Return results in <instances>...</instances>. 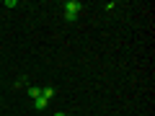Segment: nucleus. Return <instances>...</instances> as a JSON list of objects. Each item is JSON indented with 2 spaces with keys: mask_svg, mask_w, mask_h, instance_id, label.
<instances>
[{
  "mask_svg": "<svg viewBox=\"0 0 155 116\" xmlns=\"http://www.w3.org/2000/svg\"><path fill=\"white\" fill-rule=\"evenodd\" d=\"M80 11H83V3L80 0H67L65 3V16H78Z\"/></svg>",
  "mask_w": 155,
  "mask_h": 116,
  "instance_id": "f257e3e1",
  "label": "nucleus"
},
{
  "mask_svg": "<svg viewBox=\"0 0 155 116\" xmlns=\"http://www.w3.org/2000/svg\"><path fill=\"white\" fill-rule=\"evenodd\" d=\"M41 98H44L47 103H49V101L54 98V88H41Z\"/></svg>",
  "mask_w": 155,
  "mask_h": 116,
  "instance_id": "f03ea898",
  "label": "nucleus"
},
{
  "mask_svg": "<svg viewBox=\"0 0 155 116\" xmlns=\"http://www.w3.org/2000/svg\"><path fill=\"white\" fill-rule=\"evenodd\" d=\"M26 93H28V95H31V98H34V101H36V98H41V88H36V85H31V88H28V90H26Z\"/></svg>",
  "mask_w": 155,
  "mask_h": 116,
  "instance_id": "7ed1b4c3",
  "label": "nucleus"
},
{
  "mask_svg": "<svg viewBox=\"0 0 155 116\" xmlns=\"http://www.w3.org/2000/svg\"><path fill=\"white\" fill-rule=\"evenodd\" d=\"M34 106H36V108H47V101L44 98H36V101H34Z\"/></svg>",
  "mask_w": 155,
  "mask_h": 116,
  "instance_id": "20e7f679",
  "label": "nucleus"
},
{
  "mask_svg": "<svg viewBox=\"0 0 155 116\" xmlns=\"http://www.w3.org/2000/svg\"><path fill=\"white\" fill-rule=\"evenodd\" d=\"M54 116H67V114H62V111H57V114H54Z\"/></svg>",
  "mask_w": 155,
  "mask_h": 116,
  "instance_id": "39448f33",
  "label": "nucleus"
}]
</instances>
